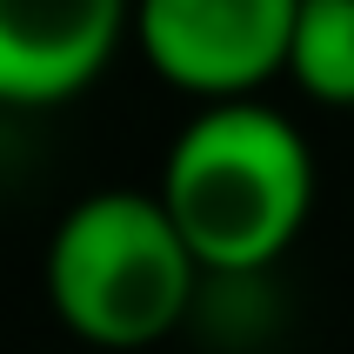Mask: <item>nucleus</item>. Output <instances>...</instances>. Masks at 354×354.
I'll use <instances>...</instances> for the list:
<instances>
[{
  "mask_svg": "<svg viewBox=\"0 0 354 354\" xmlns=\"http://www.w3.org/2000/svg\"><path fill=\"white\" fill-rule=\"evenodd\" d=\"M160 207L201 274H261L315 214V154L288 114L261 100L201 107L160 160Z\"/></svg>",
  "mask_w": 354,
  "mask_h": 354,
  "instance_id": "f257e3e1",
  "label": "nucleus"
},
{
  "mask_svg": "<svg viewBox=\"0 0 354 354\" xmlns=\"http://www.w3.org/2000/svg\"><path fill=\"white\" fill-rule=\"evenodd\" d=\"M201 288V261L160 194L100 187L60 214L47 241V301L87 348H147L174 335Z\"/></svg>",
  "mask_w": 354,
  "mask_h": 354,
  "instance_id": "f03ea898",
  "label": "nucleus"
},
{
  "mask_svg": "<svg viewBox=\"0 0 354 354\" xmlns=\"http://www.w3.org/2000/svg\"><path fill=\"white\" fill-rule=\"evenodd\" d=\"M295 14L301 0H134V40L167 87L221 107L288 74Z\"/></svg>",
  "mask_w": 354,
  "mask_h": 354,
  "instance_id": "7ed1b4c3",
  "label": "nucleus"
},
{
  "mask_svg": "<svg viewBox=\"0 0 354 354\" xmlns=\"http://www.w3.org/2000/svg\"><path fill=\"white\" fill-rule=\"evenodd\" d=\"M134 27V0H0V107L87 94Z\"/></svg>",
  "mask_w": 354,
  "mask_h": 354,
  "instance_id": "20e7f679",
  "label": "nucleus"
},
{
  "mask_svg": "<svg viewBox=\"0 0 354 354\" xmlns=\"http://www.w3.org/2000/svg\"><path fill=\"white\" fill-rule=\"evenodd\" d=\"M288 80L321 107H354V0H301Z\"/></svg>",
  "mask_w": 354,
  "mask_h": 354,
  "instance_id": "39448f33",
  "label": "nucleus"
}]
</instances>
